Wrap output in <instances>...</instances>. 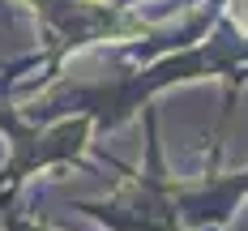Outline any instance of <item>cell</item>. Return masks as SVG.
Returning <instances> with one entry per match:
<instances>
[{
    "mask_svg": "<svg viewBox=\"0 0 248 231\" xmlns=\"http://www.w3.org/2000/svg\"><path fill=\"white\" fill-rule=\"evenodd\" d=\"M231 17H235V26L248 34V0H235V4H231Z\"/></svg>",
    "mask_w": 248,
    "mask_h": 231,
    "instance_id": "cell-1",
    "label": "cell"
}]
</instances>
